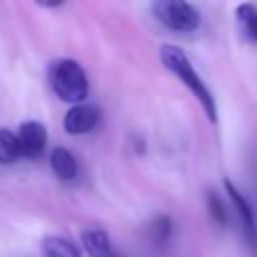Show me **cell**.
I'll use <instances>...</instances> for the list:
<instances>
[{"label":"cell","mask_w":257,"mask_h":257,"mask_svg":"<svg viewBox=\"0 0 257 257\" xmlns=\"http://www.w3.org/2000/svg\"><path fill=\"white\" fill-rule=\"evenodd\" d=\"M153 12L161 24L171 30L191 32L201 24V16L187 0H155Z\"/></svg>","instance_id":"3957f363"},{"label":"cell","mask_w":257,"mask_h":257,"mask_svg":"<svg viewBox=\"0 0 257 257\" xmlns=\"http://www.w3.org/2000/svg\"><path fill=\"white\" fill-rule=\"evenodd\" d=\"M44 257H80V251L64 237H46L42 241Z\"/></svg>","instance_id":"9c48e42d"},{"label":"cell","mask_w":257,"mask_h":257,"mask_svg":"<svg viewBox=\"0 0 257 257\" xmlns=\"http://www.w3.org/2000/svg\"><path fill=\"white\" fill-rule=\"evenodd\" d=\"M48 80L54 94L70 104H80L88 94V80L82 66L76 60L60 58L52 62L48 70Z\"/></svg>","instance_id":"7a4b0ae2"},{"label":"cell","mask_w":257,"mask_h":257,"mask_svg":"<svg viewBox=\"0 0 257 257\" xmlns=\"http://www.w3.org/2000/svg\"><path fill=\"white\" fill-rule=\"evenodd\" d=\"M225 189L233 201V207L239 215V223H241V229H243V237H245V243L251 251L253 257H257V219H255V213H253V207L249 205V201L239 193V189L229 181L225 179Z\"/></svg>","instance_id":"277c9868"},{"label":"cell","mask_w":257,"mask_h":257,"mask_svg":"<svg viewBox=\"0 0 257 257\" xmlns=\"http://www.w3.org/2000/svg\"><path fill=\"white\" fill-rule=\"evenodd\" d=\"M171 231H173V221L167 215H159L151 223V237L157 245H165L171 239Z\"/></svg>","instance_id":"4fadbf2b"},{"label":"cell","mask_w":257,"mask_h":257,"mask_svg":"<svg viewBox=\"0 0 257 257\" xmlns=\"http://www.w3.org/2000/svg\"><path fill=\"white\" fill-rule=\"evenodd\" d=\"M237 18H239L243 30L253 40H257V8L253 4H241V6H237Z\"/></svg>","instance_id":"8fae6325"},{"label":"cell","mask_w":257,"mask_h":257,"mask_svg":"<svg viewBox=\"0 0 257 257\" xmlns=\"http://www.w3.org/2000/svg\"><path fill=\"white\" fill-rule=\"evenodd\" d=\"M50 167L52 173L60 179V181H72L78 175V165L76 159L72 157V153L64 147H56L50 153Z\"/></svg>","instance_id":"ba28073f"},{"label":"cell","mask_w":257,"mask_h":257,"mask_svg":"<svg viewBox=\"0 0 257 257\" xmlns=\"http://www.w3.org/2000/svg\"><path fill=\"white\" fill-rule=\"evenodd\" d=\"M161 62L179 76V80L183 84H187L191 88V92L197 96V100L201 102V106L205 108V114L209 116L211 122H217V106H215V98L211 94V90L207 88V84L203 82V78L195 72V68L191 66L189 58L183 54L181 48L173 46V44H165L161 46Z\"/></svg>","instance_id":"6da1fadb"},{"label":"cell","mask_w":257,"mask_h":257,"mask_svg":"<svg viewBox=\"0 0 257 257\" xmlns=\"http://www.w3.org/2000/svg\"><path fill=\"white\" fill-rule=\"evenodd\" d=\"M82 245L90 257H116L110 237L102 229H88L82 233Z\"/></svg>","instance_id":"52a82bcc"},{"label":"cell","mask_w":257,"mask_h":257,"mask_svg":"<svg viewBox=\"0 0 257 257\" xmlns=\"http://www.w3.org/2000/svg\"><path fill=\"white\" fill-rule=\"evenodd\" d=\"M207 207H209V213L217 225H221V227L229 225V211L217 193H213V191L207 193Z\"/></svg>","instance_id":"7c38bea8"},{"label":"cell","mask_w":257,"mask_h":257,"mask_svg":"<svg viewBox=\"0 0 257 257\" xmlns=\"http://www.w3.org/2000/svg\"><path fill=\"white\" fill-rule=\"evenodd\" d=\"M16 139H18V145H20V157L36 159L44 153L48 133H46L44 124H40L36 120H26V122L20 124L18 133H16Z\"/></svg>","instance_id":"5b68a950"},{"label":"cell","mask_w":257,"mask_h":257,"mask_svg":"<svg viewBox=\"0 0 257 257\" xmlns=\"http://www.w3.org/2000/svg\"><path fill=\"white\" fill-rule=\"evenodd\" d=\"M40 6H46V8H54L58 4H62V0H36Z\"/></svg>","instance_id":"5bb4252c"},{"label":"cell","mask_w":257,"mask_h":257,"mask_svg":"<svg viewBox=\"0 0 257 257\" xmlns=\"http://www.w3.org/2000/svg\"><path fill=\"white\" fill-rule=\"evenodd\" d=\"M100 120V110L92 104H74L64 114V128L70 135H84L92 131Z\"/></svg>","instance_id":"8992f818"},{"label":"cell","mask_w":257,"mask_h":257,"mask_svg":"<svg viewBox=\"0 0 257 257\" xmlns=\"http://www.w3.org/2000/svg\"><path fill=\"white\" fill-rule=\"evenodd\" d=\"M20 157V145L16 133L0 128V165H10Z\"/></svg>","instance_id":"30bf717a"}]
</instances>
